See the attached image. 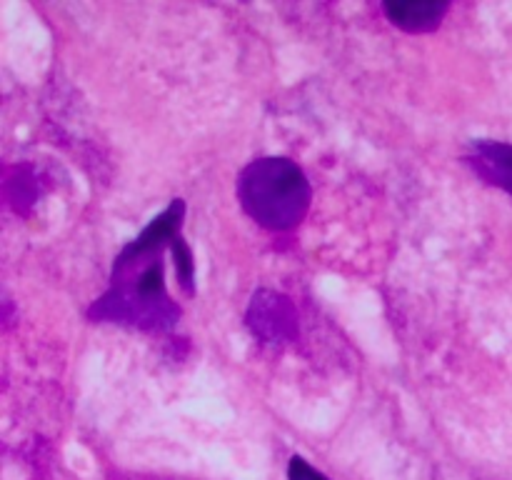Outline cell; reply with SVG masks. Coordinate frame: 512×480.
<instances>
[{"instance_id": "2", "label": "cell", "mask_w": 512, "mask_h": 480, "mask_svg": "<svg viewBox=\"0 0 512 480\" xmlns=\"http://www.w3.org/2000/svg\"><path fill=\"white\" fill-rule=\"evenodd\" d=\"M310 183L288 158H258L238 175V200L265 230L285 233L303 223L310 208Z\"/></svg>"}, {"instance_id": "1", "label": "cell", "mask_w": 512, "mask_h": 480, "mask_svg": "<svg viewBox=\"0 0 512 480\" xmlns=\"http://www.w3.org/2000/svg\"><path fill=\"white\" fill-rule=\"evenodd\" d=\"M93 320L133 325L143 330H168L180 318V308L165 288L163 248L140 250L125 245L113 265V285L88 310Z\"/></svg>"}, {"instance_id": "4", "label": "cell", "mask_w": 512, "mask_h": 480, "mask_svg": "<svg viewBox=\"0 0 512 480\" xmlns=\"http://www.w3.org/2000/svg\"><path fill=\"white\" fill-rule=\"evenodd\" d=\"M470 168L495 188L512 195V145L500 140H478L465 155Z\"/></svg>"}, {"instance_id": "8", "label": "cell", "mask_w": 512, "mask_h": 480, "mask_svg": "<svg viewBox=\"0 0 512 480\" xmlns=\"http://www.w3.org/2000/svg\"><path fill=\"white\" fill-rule=\"evenodd\" d=\"M288 480H328V478H325L323 473H318L308 460L295 455V458H290V465H288Z\"/></svg>"}, {"instance_id": "5", "label": "cell", "mask_w": 512, "mask_h": 480, "mask_svg": "<svg viewBox=\"0 0 512 480\" xmlns=\"http://www.w3.org/2000/svg\"><path fill=\"white\" fill-rule=\"evenodd\" d=\"M450 5L440 0H388L383 3L385 15L393 25L408 33H430L443 23Z\"/></svg>"}, {"instance_id": "6", "label": "cell", "mask_w": 512, "mask_h": 480, "mask_svg": "<svg viewBox=\"0 0 512 480\" xmlns=\"http://www.w3.org/2000/svg\"><path fill=\"white\" fill-rule=\"evenodd\" d=\"M185 215V203L180 198H175L158 218L150 220L148 228L138 235L135 240H130L133 248L140 250H153V248H165V245L173 243L175 235H180V225H183Z\"/></svg>"}, {"instance_id": "3", "label": "cell", "mask_w": 512, "mask_h": 480, "mask_svg": "<svg viewBox=\"0 0 512 480\" xmlns=\"http://www.w3.org/2000/svg\"><path fill=\"white\" fill-rule=\"evenodd\" d=\"M248 325L255 335H263L268 340L290 338L295 333V313L288 298H280L275 293H258L248 313Z\"/></svg>"}, {"instance_id": "7", "label": "cell", "mask_w": 512, "mask_h": 480, "mask_svg": "<svg viewBox=\"0 0 512 480\" xmlns=\"http://www.w3.org/2000/svg\"><path fill=\"white\" fill-rule=\"evenodd\" d=\"M170 250H173L180 288H183L188 295H193L195 293V263H193V253H190V248H188V243L183 240V235H175L173 243H170Z\"/></svg>"}]
</instances>
